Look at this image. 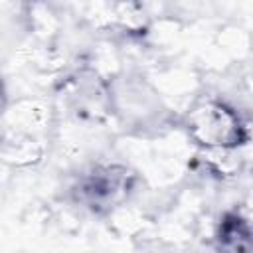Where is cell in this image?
Segmentation results:
<instances>
[{
    "label": "cell",
    "instance_id": "277c9868",
    "mask_svg": "<svg viewBox=\"0 0 253 253\" xmlns=\"http://www.w3.org/2000/svg\"><path fill=\"white\" fill-rule=\"evenodd\" d=\"M4 107V87H2V81H0V111Z\"/></svg>",
    "mask_w": 253,
    "mask_h": 253
},
{
    "label": "cell",
    "instance_id": "7a4b0ae2",
    "mask_svg": "<svg viewBox=\"0 0 253 253\" xmlns=\"http://www.w3.org/2000/svg\"><path fill=\"white\" fill-rule=\"evenodd\" d=\"M132 182V174L123 166H97L81 176L75 198L93 211H109L128 196Z\"/></svg>",
    "mask_w": 253,
    "mask_h": 253
},
{
    "label": "cell",
    "instance_id": "3957f363",
    "mask_svg": "<svg viewBox=\"0 0 253 253\" xmlns=\"http://www.w3.org/2000/svg\"><path fill=\"white\" fill-rule=\"evenodd\" d=\"M215 239L221 253H251V227L239 213H225L221 217Z\"/></svg>",
    "mask_w": 253,
    "mask_h": 253
},
{
    "label": "cell",
    "instance_id": "6da1fadb",
    "mask_svg": "<svg viewBox=\"0 0 253 253\" xmlns=\"http://www.w3.org/2000/svg\"><path fill=\"white\" fill-rule=\"evenodd\" d=\"M188 130L206 148L231 150L247 140V126L241 117L219 101H206L196 107L188 119Z\"/></svg>",
    "mask_w": 253,
    "mask_h": 253
}]
</instances>
